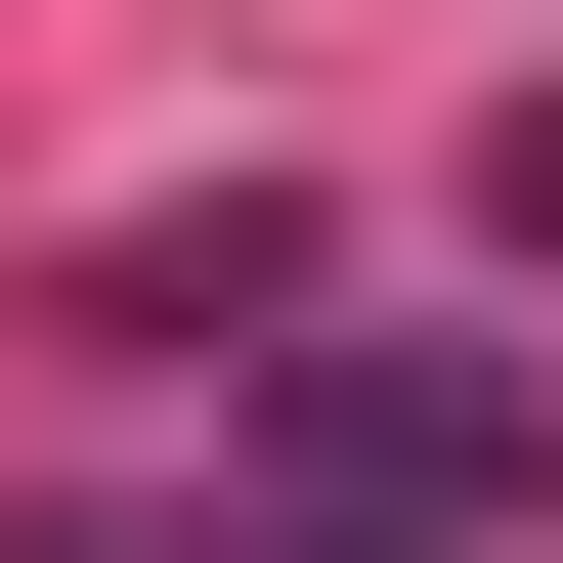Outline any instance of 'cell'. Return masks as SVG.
Wrapping results in <instances>:
<instances>
[{
  "mask_svg": "<svg viewBox=\"0 0 563 563\" xmlns=\"http://www.w3.org/2000/svg\"><path fill=\"white\" fill-rule=\"evenodd\" d=\"M44 563H174V520H44Z\"/></svg>",
  "mask_w": 563,
  "mask_h": 563,
  "instance_id": "2",
  "label": "cell"
},
{
  "mask_svg": "<svg viewBox=\"0 0 563 563\" xmlns=\"http://www.w3.org/2000/svg\"><path fill=\"white\" fill-rule=\"evenodd\" d=\"M261 390V520L217 563H477V520H563V390L520 347H217Z\"/></svg>",
  "mask_w": 563,
  "mask_h": 563,
  "instance_id": "1",
  "label": "cell"
}]
</instances>
